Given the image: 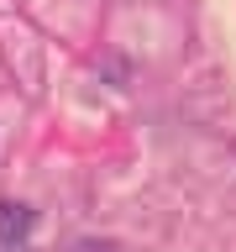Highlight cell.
Wrapping results in <instances>:
<instances>
[{"instance_id":"6da1fadb","label":"cell","mask_w":236,"mask_h":252,"mask_svg":"<svg viewBox=\"0 0 236 252\" xmlns=\"http://www.w3.org/2000/svg\"><path fill=\"white\" fill-rule=\"evenodd\" d=\"M37 226V216H31L27 205L16 200H0V242H27V231Z\"/></svg>"},{"instance_id":"7a4b0ae2","label":"cell","mask_w":236,"mask_h":252,"mask_svg":"<svg viewBox=\"0 0 236 252\" xmlns=\"http://www.w3.org/2000/svg\"><path fill=\"white\" fill-rule=\"evenodd\" d=\"M0 252H27V242H5V247H0Z\"/></svg>"}]
</instances>
